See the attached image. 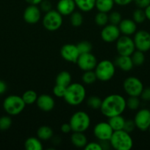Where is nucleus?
Instances as JSON below:
<instances>
[{"mask_svg":"<svg viewBox=\"0 0 150 150\" xmlns=\"http://www.w3.org/2000/svg\"><path fill=\"white\" fill-rule=\"evenodd\" d=\"M126 108V100L121 95L113 94L104 98L101 102V114L110 118L117 115H121Z\"/></svg>","mask_w":150,"mask_h":150,"instance_id":"f257e3e1","label":"nucleus"},{"mask_svg":"<svg viewBox=\"0 0 150 150\" xmlns=\"http://www.w3.org/2000/svg\"><path fill=\"white\" fill-rule=\"evenodd\" d=\"M86 98V90L85 86L79 83H71L66 87L64 98L69 105L77 106L83 103Z\"/></svg>","mask_w":150,"mask_h":150,"instance_id":"f03ea898","label":"nucleus"},{"mask_svg":"<svg viewBox=\"0 0 150 150\" xmlns=\"http://www.w3.org/2000/svg\"><path fill=\"white\" fill-rule=\"evenodd\" d=\"M109 142L110 146L116 150H130L133 146L130 133L124 130L113 132Z\"/></svg>","mask_w":150,"mask_h":150,"instance_id":"7ed1b4c3","label":"nucleus"},{"mask_svg":"<svg viewBox=\"0 0 150 150\" xmlns=\"http://www.w3.org/2000/svg\"><path fill=\"white\" fill-rule=\"evenodd\" d=\"M94 72L96 75L97 80L103 82L109 81L116 73V65L108 59L101 60L97 63Z\"/></svg>","mask_w":150,"mask_h":150,"instance_id":"20e7f679","label":"nucleus"},{"mask_svg":"<svg viewBox=\"0 0 150 150\" xmlns=\"http://www.w3.org/2000/svg\"><path fill=\"white\" fill-rule=\"evenodd\" d=\"M24 101L19 95H9L3 102V108L7 114L16 116L22 112L26 106Z\"/></svg>","mask_w":150,"mask_h":150,"instance_id":"39448f33","label":"nucleus"},{"mask_svg":"<svg viewBox=\"0 0 150 150\" xmlns=\"http://www.w3.org/2000/svg\"><path fill=\"white\" fill-rule=\"evenodd\" d=\"M69 124L73 132L84 133L91 125V118L85 111H76L71 117Z\"/></svg>","mask_w":150,"mask_h":150,"instance_id":"423d86ee","label":"nucleus"},{"mask_svg":"<svg viewBox=\"0 0 150 150\" xmlns=\"http://www.w3.org/2000/svg\"><path fill=\"white\" fill-rule=\"evenodd\" d=\"M42 23L46 30L54 32L61 27L63 24V16L57 10H51L45 13Z\"/></svg>","mask_w":150,"mask_h":150,"instance_id":"0eeeda50","label":"nucleus"},{"mask_svg":"<svg viewBox=\"0 0 150 150\" xmlns=\"http://www.w3.org/2000/svg\"><path fill=\"white\" fill-rule=\"evenodd\" d=\"M116 42V50L119 55L131 56L136 50L133 39L127 35L120 36Z\"/></svg>","mask_w":150,"mask_h":150,"instance_id":"6e6552de","label":"nucleus"},{"mask_svg":"<svg viewBox=\"0 0 150 150\" xmlns=\"http://www.w3.org/2000/svg\"><path fill=\"white\" fill-rule=\"evenodd\" d=\"M123 87L124 90L129 96L140 97L144 89V85L139 79L130 76L124 80Z\"/></svg>","mask_w":150,"mask_h":150,"instance_id":"1a4fd4ad","label":"nucleus"},{"mask_svg":"<svg viewBox=\"0 0 150 150\" xmlns=\"http://www.w3.org/2000/svg\"><path fill=\"white\" fill-rule=\"evenodd\" d=\"M134 43L136 50L147 52L150 50V33L146 30H140L135 33Z\"/></svg>","mask_w":150,"mask_h":150,"instance_id":"9d476101","label":"nucleus"},{"mask_svg":"<svg viewBox=\"0 0 150 150\" xmlns=\"http://www.w3.org/2000/svg\"><path fill=\"white\" fill-rule=\"evenodd\" d=\"M114 130L112 129L108 122H101L94 126V136L99 140V142L110 141Z\"/></svg>","mask_w":150,"mask_h":150,"instance_id":"9b49d317","label":"nucleus"},{"mask_svg":"<svg viewBox=\"0 0 150 150\" xmlns=\"http://www.w3.org/2000/svg\"><path fill=\"white\" fill-rule=\"evenodd\" d=\"M121 35V32L118 25L110 23L103 26L101 31V38L105 42H116Z\"/></svg>","mask_w":150,"mask_h":150,"instance_id":"f8f14e48","label":"nucleus"},{"mask_svg":"<svg viewBox=\"0 0 150 150\" xmlns=\"http://www.w3.org/2000/svg\"><path fill=\"white\" fill-rule=\"evenodd\" d=\"M135 127L141 131L148 130L150 126V111L147 108L140 109L134 118Z\"/></svg>","mask_w":150,"mask_h":150,"instance_id":"ddd939ff","label":"nucleus"},{"mask_svg":"<svg viewBox=\"0 0 150 150\" xmlns=\"http://www.w3.org/2000/svg\"><path fill=\"white\" fill-rule=\"evenodd\" d=\"M97 63L98 62L96 58L91 52L80 54L76 61V64L79 68L84 72L94 70Z\"/></svg>","mask_w":150,"mask_h":150,"instance_id":"4468645a","label":"nucleus"},{"mask_svg":"<svg viewBox=\"0 0 150 150\" xmlns=\"http://www.w3.org/2000/svg\"><path fill=\"white\" fill-rule=\"evenodd\" d=\"M60 55L62 58L66 62L71 63H76L78 58H79V54L76 45L69 43L63 45L60 49Z\"/></svg>","mask_w":150,"mask_h":150,"instance_id":"2eb2a0df","label":"nucleus"},{"mask_svg":"<svg viewBox=\"0 0 150 150\" xmlns=\"http://www.w3.org/2000/svg\"><path fill=\"white\" fill-rule=\"evenodd\" d=\"M24 20L29 24H35L41 18V10L38 5L29 4L26 7L23 15Z\"/></svg>","mask_w":150,"mask_h":150,"instance_id":"dca6fc26","label":"nucleus"},{"mask_svg":"<svg viewBox=\"0 0 150 150\" xmlns=\"http://www.w3.org/2000/svg\"><path fill=\"white\" fill-rule=\"evenodd\" d=\"M36 104L40 110L45 112H49L54 108L55 103L54 98L51 95L43 94L38 97Z\"/></svg>","mask_w":150,"mask_h":150,"instance_id":"f3484780","label":"nucleus"},{"mask_svg":"<svg viewBox=\"0 0 150 150\" xmlns=\"http://www.w3.org/2000/svg\"><path fill=\"white\" fill-rule=\"evenodd\" d=\"M75 8L74 0H59L57 4V10L63 16H70L74 12Z\"/></svg>","mask_w":150,"mask_h":150,"instance_id":"a211bd4d","label":"nucleus"},{"mask_svg":"<svg viewBox=\"0 0 150 150\" xmlns=\"http://www.w3.org/2000/svg\"><path fill=\"white\" fill-rule=\"evenodd\" d=\"M118 26L123 35L130 36L134 35L137 31V23L132 19H122Z\"/></svg>","mask_w":150,"mask_h":150,"instance_id":"6ab92c4d","label":"nucleus"},{"mask_svg":"<svg viewBox=\"0 0 150 150\" xmlns=\"http://www.w3.org/2000/svg\"><path fill=\"white\" fill-rule=\"evenodd\" d=\"M116 67L124 72L130 71L134 67V64L130 56L119 55L114 62Z\"/></svg>","mask_w":150,"mask_h":150,"instance_id":"aec40b11","label":"nucleus"},{"mask_svg":"<svg viewBox=\"0 0 150 150\" xmlns=\"http://www.w3.org/2000/svg\"><path fill=\"white\" fill-rule=\"evenodd\" d=\"M72 144L77 148H85L88 144V139L85 135L81 132H74L71 136Z\"/></svg>","mask_w":150,"mask_h":150,"instance_id":"412c9836","label":"nucleus"},{"mask_svg":"<svg viewBox=\"0 0 150 150\" xmlns=\"http://www.w3.org/2000/svg\"><path fill=\"white\" fill-rule=\"evenodd\" d=\"M125 120H126L121 115H117L108 118V122H107L109 123L110 127H112V129L114 131H117V130H123Z\"/></svg>","mask_w":150,"mask_h":150,"instance_id":"4be33fe9","label":"nucleus"},{"mask_svg":"<svg viewBox=\"0 0 150 150\" xmlns=\"http://www.w3.org/2000/svg\"><path fill=\"white\" fill-rule=\"evenodd\" d=\"M114 4V0H96L95 7L99 12L107 13L111 11Z\"/></svg>","mask_w":150,"mask_h":150,"instance_id":"5701e85b","label":"nucleus"},{"mask_svg":"<svg viewBox=\"0 0 150 150\" xmlns=\"http://www.w3.org/2000/svg\"><path fill=\"white\" fill-rule=\"evenodd\" d=\"M74 2L82 12L88 13L95 8L96 0H74Z\"/></svg>","mask_w":150,"mask_h":150,"instance_id":"b1692460","label":"nucleus"},{"mask_svg":"<svg viewBox=\"0 0 150 150\" xmlns=\"http://www.w3.org/2000/svg\"><path fill=\"white\" fill-rule=\"evenodd\" d=\"M37 137L41 141L50 140L53 137V130L49 126H41L37 130Z\"/></svg>","mask_w":150,"mask_h":150,"instance_id":"393cba45","label":"nucleus"},{"mask_svg":"<svg viewBox=\"0 0 150 150\" xmlns=\"http://www.w3.org/2000/svg\"><path fill=\"white\" fill-rule=\"evenodd\" d=\"M24 147L26 150H42L43 144L38 137H29L25 141Z\"/></svg>","mask_w":150,"mask_h":150,"instance_id":"a878e982","label":"nucleus"},{"mask_svg":"<svg viewBox=\"0 0 150 150\" xmlns=\"http://www.w3.org/2000/svg\"><path fill=\"white\" fill-rule=\"evenodd\" d=\"M56 84L67 87L71 83V73L68 71H62L59 73L56 77Z\"/></svg>","mask_w":150,"mask_h":150,"instance_id":"bb28decb","label":"nucleus"},{"mask_svg":"<svg viewBox=\"0 0 150 150\" xmlns=\"http://www.w3.org/2000/svg\"><path fill=\"white\" fill-rule=\"evenodd\" d=\"M38 95L34 90H27L22 95L21 98L26 105H32L36 103Z\"/></svg>","mask_w":150,"mask_h":150,"instance_id":"cd10ccee","label":"nucleus"},{"mask_svg":"<svg viewBox=\"0 0 150 150\" xmlns=\"http://www.w3.org/2000/svg\"><path fill=\"white\" fill-rule=\"evenodd\" d=\"M130 57L131 59H132L134 65L135 66L142 65L144 63V62H145V55H144V52L138 51V50L134 51Z\"/></svg>","mask_w":150,"mask_h":150,"instance_id":"c85d7f7f","label":"nucleus"},{"mask_svg":"<svg viewBox=\"0 0 150 150\" xmlns=\"http://www.w3.org/2000/svg\"><path fill=\"white\" fill-rule=\"evenodd\" d=\"M102 100L98 96H91L87 100V105L90 108L93 110L100 109Z\"/></svg>","mask_w":150,"mask_h":150,"instance_id":"c756f323","label":"nucleus"},{"mask_svg":"<svg viewBox=\"0 0 150 150\" xmlns=\"http://www.w3.org/2000/svg\"><path fill=\"white\" fill-rule=\"evenodd\" d=\"M82 80L85 84H92L97 80L96 75L94 70H88V71L84 72L82 76Z\"/></svg>","mask_w":150,"mask_h":150,"instance_id":"7c9ffc66","label":"nucleus"},{"mask_svg":"<svg viewBox=\"0 0 150 150\" xmlns=\"http://www.w3.org/2000/svg\"><path fill=\"white\" fill-rule=\"evenodd\" d=\"M126 108H129L132 111H135L138 109L141 105V101L138 97L135 96H129V98L126 100Z\"/></svg>","mask_w":150,"mask_h":150,"instance_id":"2f4dec72","label":"nucleus"},{"mask_svg":"<svg viewBox=\"0 0 150 150\" xmlns=\"http://www.w3.org/2000/svg\"><path fill=\"white\" fill-rule=\"evenodd\" d=\"M71 24L74 27H79L83 23V17L79 12H74L70 15Z\"/></svg>","mask_w":150,"mask_h":150,"instance_id":"473e14b6","label":"nucleus"},{"mask_svg":"<svg viewBox=\"0 0 150 150\" xmlns=\"http://www.w3.org/2000/svg\"><path fill=\"white\" fill-rule=\"evenodd\" d=\"M94 20H95V23H96V25L99 26H104L109 22L108 14L107 13L99 12L96 15Z\"/></svg>","mask_w":150,"mask_h":150,"instance_id":"72a5a7b5","label":"nucleus"},{"mask_svg":"<svg viewBox=\"0 0 150 150\" xmlns=\"http://www.w3.org/2000/svg\"><path fill=\"white\" fill-rule=\"evenodd\" d=\"M146 19L145 12L143 9L138 8L135 10L132 13V20L136 23H142Z\"/></svg>","mask_w":150,"mask_h":150,"instance_id":"f704fd0d","label":"nucleus"},{"mask_svg":"<svg viewBox=\"0 0 150 150\" xmlns=\"http://www.w3.org/2000/svg\"><path fill=\"white\" fill-rule=\"evenodd\" d=\"M78 50H79V54H86V53H90L91 52V50H92V44L91 43L88 41H82V42H79V43L76 45Z\"/></svg>","mask_w":150,"mask_h":150,"instance_id":"c9c22d12","label":"nucleus"},{"mask_svg":"<svg viewBox=\"0 0 150 150\" xmlns=\"http://www.w3.org/2000/svg\"><path fill=\"white\" fill-rule=\"evenodd\" d=\"M108 18L110 23H112V24L114 25H119V23L121 21L122 16L121 14L120 13H119V12L113 11L111 12L108 15Z\"/></svg>","mask_w":150,"mask_h":150,"instance_id":"e433bc0d","label":"nucleus"},{"mask_svg":"<svg viewBox=\"0 0 150 150\" xmlns=\"http://www.w3.org/2000/svg\"><path fill=\"white\" fill-rule=\"evenodd\" d=\"M12 120L8 116L0 117V130H7L11 127Z\"/></svg>","mask_w":150,"mask_h":150,"instance_id":"4c0bfd02","label":"nucleus"},{"mask_svg":"<svg viewBox=\"0 0 150 150\" xmlns=\"http://www.w3.org/2000/svg\"><path fill=\"white\" fill-rule=\"evenodd\" d=\"M66 91V86H61V85L56 84L53 88V94L57 98H63Z\"/></svg>","mask_w":150,"mask_h":150,"instance_id":"58836bf2","label":"nucleus"},{"mask_svg":"<svg viewBox=\"0 0 150 150\" xmlns=\"http://www.w3.org/2000/svg\"><path fill=\"white\" fill-rule=\"evenodd\" d=\"M136 128L135 127V124L133 120H125L124 126V130H125L127 133H131L132 132L134 131V130Z\"/></svg>","mask_w":150,"mask_h":150,"instance_id":"ea45409f","label":"nucleus"},{"mask_svg":"<svg viewBox=\"0 0 150 150\" xmlns=\"http://www.w3.org/2000/svg\"><path fill=\"white\" fill-rule=\"evenodd\" d=\"M39 4L41 10L45 13L52 10V4L49 0H43Z\"/></svg>","mask_w":150,"mask_h":150,"instance_id":"a19ab883","label":"nucleus"},{"mask_svg":"<svg viewBox=\"0 0 150 150\" xmlns=\"http://www.w3.org/2000/svg\"><path fill=\"white\" fill-rule=\"evenodd\" d=\"M85 150H103L99 142H90L84 148Z\"/></svg>","mask_w":150,"mask_h":150,"instance_id":"79ce46f5","label":"nucleus"},{"mask_svg":"<svg viewBox=\"0 0 150 150\" xmlns=\"http://www.w3.org/2000/svg\"><path fill=\"white\" fill-rule=\"evenodd\" d=\"M140 96L144 101H150V87L144 88Z\"/></svg>","mask_w":150,"mask_h":150,"instance_id":"37998d69","label":"nucleus"},{"mask_svg":"<svg viewBox=\"0 0 150 150\" xmlns=\"http://www.w3.org/2000/svg\"><path fill=\"white\" fill-rule=\"evenodd\" d=\"M136 5L141 9H145L150 4V0H136Z\"/></svg>","mask_w":150,"mask_h":150,"instance_id":"c03bdc74","label":"nucleus"},{"mask_svg":"<svg viewBox=\"0 0 150 150\" xmlns=\"http://www.w3.org/2000/svg\"><path fill=\"white\" fill-rule=\"evenodd\" d=\"M60 130H61L62 133L67 134V133H69L71 131H72V129L69 123H64L60 127Z\"/></svg>","mask_w":150,"mask_h":150,"instance_id":"a18cd8bd","label":"nucleus"},{"mask_svg":"<svg viewBox=\"0 0 150 150\" xmlns=\"http://www.w3.org/2000/svg\"><path fill=\"white\" fill-rule=\"evenodd\" d=\"M115 4L119 6H126L130 4L132 0H114Z\"/></svg>","mask_w":150,"mask_h":150,"instance_id":"49530a36","label":"nucleus"},{"mask_svg":"<svg viewBox=\"0 0 150 150\" xmlns=\"http://www.w3.org/2000/svg\"><path fill=\"white\" fill-rule=\"evenodd\" d=\"M6 90H7V85H6L5 82L0 80V95L4 94Z\"/></svg>","mask_w":150,"mask_h":150,"instance_id":"de8ad7c7","label":"nucleus"},{"mask_svg":"<svg viewBox=\"0 0 150 150\" xmlns=\"http://www.w3.org/2000/svg\"><path fill=\"white\" fill-rule=\"evenodd\" d=\"M43 0H25L26 2L29 4H35V5H38Z\"/></svg>","mask_w":150,"mask_h":150,"instance_id":"09e8293b","label":"nucleus"},{"mask_svg":"<svg viewBox=\"0 0 150 150\" xmlns=\"http://www.w3.org/2000/svg\"><path fill=\"white\" fill-rule=\"evenodd\" d=\"M144 12H145V15H146V19H148L149 21H150V4L148 6V7H146L145 9H144Z\"/></svg>","mask_w":150,"mask_h":150,"instance_id":"8fccbe9b","label":"nucleus"},{"mask_svg":"<svg viewBox=\"0 0 150 150\" xmlns=\"http://www.w3.org/2000/svg\"><path fill=\"white\" fill-rule=\"evenodd\" d=\"M148 130H149V133H150V126H149V127Z\"/></svg>","mask_w":150,"mask_h":150,"instance_id":"3c124183","label":"nucleus"},{"mask_svg":"<svg viewBox=\"0 0 150 150\" xmlns=\"http://www.w3.org/2000/svg\"><path fill=\"white\" fill-rule=\"evenodd\" d=\"M132 1H136V0H132Z\"/></svg>","mask_w":150,"mask_h":150,"instance_id":"603ef678","label":"nucleus"},{"mask_svg":"<svg viewBox=\"0 0 150 150\" xmlns=\"http://www.w3.org/2000/svg\"><path fill=\"white\" fill-rule=\"evenodd\" d=\"M149 111H150V107H149Z\"/></svg>","mask_w":150,"mask_h":150,"instance_id":"864d4df0","label":"nucleus"}]
</instances>
